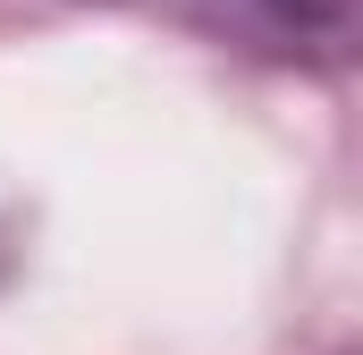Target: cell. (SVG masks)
I'll list each match as a JSON object with an SVG mask.
<instances>
[]
</instances>
